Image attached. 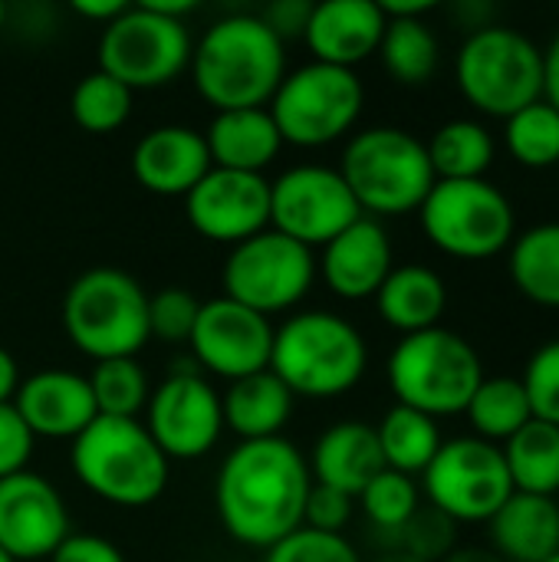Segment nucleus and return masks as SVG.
Returning a JSON list of instances; mask_svg holds the SVG:
<instances>
[{
  "label": "nucleus",
  "instance_id": "1",
  "mask_svg": "<svg viewBox=\"0 0 559 562\" xmlns=\"http://www.w3.org/2000/svg\"><path fill=\"white\" fill-rule=\"evenodd\" d=\"M310 464L287 438L241 441L214 481V507L231 540L270 550L303 527Z\"/></svg>",
  "mask_w": 559,
  "mask_h": 562
},
{
  "label": "nucleus",
  "instance_id": "2",
  "mask_svg": "<svg viewBox=\"0 0 559 562\" xmlns=\"http://www.w3.org/2000/svg\"><path fill=\"white\" fill-rule=\"evenodd\" d=\"M191 79L214 112L267 109L287 76V43L254 13L211 23L191 49Z\"/></svg>",
  "mask_w": 559,
  "mask_h": 562
},
{
  "label": "nucleus",
  "instance_id": "3",
  "mask_svg": "<svg viewBox=\"0 0 559 562\" xmlns=\"http://www.w3.org/2000/svg\"><path fill=\"white\" fill-rule=\"evenodd\" d=\"M366 369L369 346L362 333L336 313H293L273 329L270 372L293 398H339L362 382Z\"/></svg>",
  "mask_w": 559,
  "mask_h": 562
},
{
  "label": "nucleus",
  "instance_id": "4",
  "mask_svg": "<svg viewBox=\"0 0 559 562\" xmlns=\"http://www.w3.org/2000/svg\"><path fill=\"white\" fill-rule=\"evenodd\" d=\"M76 481L112 507H152L168 487V458L138 418H96L69 448Z\"/></svg>",
  "mask_w": 559,
  "mask_h": 562
},
{
  "label": "nucleus",
  "instance_id": "5",
  "mask_svg": "<svg viewBox=\"0 0 559 562\" xmlns=\"http://www.w3.org/2000/svg\"><path fill=\"white\" fill-rule=\"evenodd\" d=\"M339 175L366 217H402L425 204L435 188L428 148L405 128L376 125L346 142Z\"/></svg>",
  "mask_w": 559,
  "mask_h": 562
},
{
  "label": "nucleus",
  "instance_id": "6",
  "mask_svg": "<svg viewBox=\"0 0 559 562\" xmlns=\"http://www.w3.org/2000/svg\"><path fill=\"white\" fill-rule=\"evenodd\" d=\"M63 329L69 342L92 362L135 359L152 339L148 293L125 270L92 267L66 290Z\"/></svg>",
  "mask_w": 559,
  "mask_h": 562
},
{
  "label": "nucleus",
  "instance_id": "7",
  "mask_svg": "<svg viewBox=\"0 0 559 562\" xmlns=\"http://www.w3.org/2000/svg\"><path fill=\"white\" fill-rule=\"evenodd\" d=\"M385 375L395 405L415 408L438 422L448 415H465L468 402L484 382V366L465 336L435 326L402 336L389 356Z\"/></svg>",
  "mask_w": 559,
  "mask_h": 562
},
{
  "label": "nucleus",
  "instance_id": "8",
  "mask_svg": "<svg viewBox=\"0 0 559 562\" xmlns=\"http://www.w3.org/2000/svg\"><path fill=\"white\" fill-rule=\"evenodd\" d=\"M461 95L491 119H511L544 99V49L511 26H474L455 59Z\"/></svg>",
  "mask_w": 559,
  "mask_h": 562
},
{
  "label": "nucleus",
  "instance_id": "9",
  "mask_svg": "<svg viewBox=\"0 0 559 562\" xmlns=\"http://www.w3.org/2000/svg\"><path fill=\"white\" fill-rule=\"evenodd\" d=\"M366 89L356 69L303 63L283 76L267 112L283 138L297 148H323L343 138L362 115Z\"/></svg>",
  "mask_w": 559,
  "mask_h": 562
},
{
  "label": "nucleus",
  "instance_id": "10",
  "mask_svg": "<svg viewBox=\"0 0 559 562\" xmlns=\"http://www.w3.org/2000/svg\"><path fill=\"white\" fill-rule=\"evenodd\" d=\"M418 217L432 247L455 260H491L517 237L514 204L488 178L435 181Z\"/></svg>",
  "mask_w": 559,
  "mask_h": 562
},
{
  "label": "nucleus",
  "instance_id": "11",
  "mask_svg": "<svg viewBox=\"0 0 559 562\" xmlns=\"http://www.w3.org/2000/svg\"><path fill=\"white\" fill-rule=\"evenodd\" d=\"M191 33L185 20H168L145 3H128L99 36V69L135 89L175 82L191 63Z\"/></svg>",
  "mask_w": 559,
  "mask_h": 562
},
{
  "label": "nucleus",
  "instance_id": "12",
  "mask_svg": "<svg viewBox=\"0 0 559 562\" xmlns=\"http://www.w3.org/2000/svg\"><path fill=\"white\" fill-rule=\"evenodd\" d=\"M221 280L227 300L270 319L306 300L316 283V257L310 247L267 227L231 247Z\"/></svg>",
  "mask_w": 559,
  "mask_h": 562
},
{
  "label": "nucleus",
  "instance_id": "13",
  "mask_svg": "<svg viewBox=\"0 0 559 562\" xmlns=\"http://www.w3.org/2000/svg\"><path fill=\"white\" fill-rule=\"evenodd\" d=\"M428 507L455 524H488L514 494L504 454L481 438H451L422 474Z\"/></svg>",
  "mask_w": 559,
  "mask_h": 562
},
{
  "label": "nucleus",
  "instance_id": "14",
  "mask_svg": "<svg viewBox=\"0 0 559 562\" xmlns=\"http://www.w3.org/2000/svg\"><path fill=\"white\" fill-rule=\"evenodd\" d=\"M362 217L339 168L293 165L270 181V227L303 247H326Z\"/></svg>",
  "mask_w": 559,
  "mask_h": 562
},
{
  "label": "nucleus",
  "instance_id": "15",
  "mask_svg": "<svg viewBox=\"0 0 559 562\" xmlns=\"http://www.w3.org/2000/svg\"><path fill=\"white\" fill-rule=\"evenodd\" d=\"M142 425L168 461H198L224 431L221 395L201 372H171L152 389Z\"/></svg>",
  "mask_w": 559,
  "mask_h": 562
},
{
  "label": "nucleus",
  "instance_id": "16",
  "mask_svg": "<svg viewBox=\"0 0 559 562\" xmlns=\"http://www.w3.org/2000/svg\"><path fill=\"white\" fill-rule=\"evenodd\" d=\"M188 346L198 366L211 375L237 382L270 369L273 323L227 296H217L201 303Z\"/></svg>",
  "mask_w": 559,
  "mask_h": 562
},
{
  "label": "nucleus",
  "instance_id": "17",
  "mask_svg": "<svg viewBox=\"0 0 559 562\" xmlns=\"http://www.w3.org/2000/svg\"><path fill=\"white\" fill-rule=\"evenodd\" d=\"M185 211L201 237L237 247L270 227V181L264 175L211 168L188 191Z\"/></svg>",
  "mask_w": 559,
  "mask_h": 562
},
{
  "label": "nucleus",
  "instance_id": "18",
  "mask_svg": "<svg viewBox=\"0 0 559 562\" xmlns=\"http://www.w3.org/2000/svg\"><path fill=\"white\" fill-rule=\"evenodd\" d=\"M63 494L33 471L0 481V550L16 562L49 560L69 537Z\"/></svg>",
  "mask_w": 559,
  "mask_h": 562
},
{
  "label": "nucleus",
  "instance_id": "19",
  "mask_svg": "<svg viewBox=\"0 0 559 562\" xmlns=\"http://www.w3.org/2000/svg\"><path fill=\"white\" fill-rule=\"evenodd\" d=\"M392 267L395 257H392L389 231L382 227V221L362 214L356 224H349L323 247L316 273L323 277L333 296L359 303V300H376Z\"/></svg>",
  "mask_w": 559,
  "mask_h": 562
},
{
  "label": "nucleus",
  "instance_id": "20",
  "mask_svg": "<svg viewBox=\"0 0 559 562\" xmlns=\"http://www.w3.org/2000/svg\"><path fill=\"white\" fill-rule=\"evenodd\" d=\"M13 408L33 438L56 441H76L99 418L89 379L69 369H40L23 379Z\"/></svg>",
  "mask_w": 559,
  "mask_h": 562
},
{
  "label": "nucleus",
  "instance_id": "21",
  "mask_svg": "<svg viewBox=\"0 0 559 562\" xmlns=\"http://www.w3.org/2000/svg\"><path fill=\"white\" fill-rule=\"evenodd\" d=\"M211 168L204 135L188 125H158L145 132L132 151L135 181L161 198H188Z\"/></svg>",
  "mask_w": 559,
  "mask_h": 562
},
{
  "label": "nucleus",
  "instance_id": "22",
  "mask_svg": "<svg viewBox=\"0 0 559 562\" xmlns=\"http://www.w3.org/2000/svg\"><path fill=\"white\" fill-rule=\"evenodd\" d=\"M385 33V13L376 0H323L313 3L303 43L316 63L356 69L379 53Z\"/></svg>",
  "mask_w": 559,
  "mask_h": 562
},
{
  "label": "nucleus",
  "instance_id": "23",
  "mask_svg": "<svg viewBox=\"0 0 559 562\" xmlns=\"http://www.w3.org/2000/svg\"><path fill=\"white\" fill-rule=\"evenodd\" d=\"M310 477L313 484L333 487L349 494L353 501L366 491V484L385 471L376 428L366 422H339L326 428L310 454Z\"/></svg>",
  "mask_w": 559,
  "mask_h": 562
},
{
  "label": "nucleus",
  "instance_id": "24",
  "mask_svg": "<svg viewBox=\"0 0 559 562\" xmlns=\"http://www.w3.org/2000/svg\"><path fill=\"white\" fill-rule=\"evenodd\" d=\"M488 524L494 553L504 562H547L559 553V504L554 497L514 491Z\"/></svg>",
  "mask_w": 559,
  "mask_h": 562
},
{
  "label": "nucleus",
  "instance_id": "25",
  "mask_svg": "<svg viewBox=\"0 0 559 562\" xmlns=\"http://www.w3.org/2000/svg\"><path fill=\"white\" fill-rule=\"evenodd\" d=\"M214 168L264 175V168L280 155L283 138L267 109H231L214 112L211 125L201 132Z\"/></svg>",
  "mask_w": 559,
  "mask_h": 562
},
{
  "label": "nucleus",
  "instance_id": "26",
  "mask_svg": "<svg viewBox=\"0 0 559 562\" xmlns=\"http://www.w3.org/2000/svg\"><path fill=\"white\" fill-rule=\"evenodd\" d=\"M376 310L385 326L399 329L402 336H415L441 326V316L448 310V286L432 267L402 263L392 267L385 283L379 286Z\"/></svg>",
  "mask_w": 559,
  "mask_h": 562
},
{
  "label": "nucleus",
  "instance_id": "27",
  "mask_svg": "<svg viewBox=\"0 0 559 562\" xmlns=\"http://www.w3.org/2000/svg\"><path fill=\"white\" fill-rule=\"evenodd\" d=\"M293 392L270 372H257L247 379H237L221 395L224 428L234 431L241 441H267L280 438L293 415Z\"/></svg>",
  "mask_w": 559,
  "mask_h": 562
},
{
  "label": "nucleus",
  "instance_id": "28",
  "mask_svg": "<svg viewBox=\"0 0 559 562\" xmlns=\"http://www.w3.org/2000/svg\"><path fill=\"white\" fill-rule=\"evenodd\" d=\"M511 484L517 494L557 497L559 494V428L547 422L524 425L501 445Z\"/></svg>",
  "mask_w": 559,
  "mask_h": 562
},
{
  "label": "nucleus",
  "instance_id": "29",
  "mask_svg": "<svg viewBox=\"0 0 559 562\" xmlns=\"http://www.w3.org/2000/svg\"><path fill=\"white\" fill-rule=\"evenodd\" d=\"M428 161L438 181H474L494 165L497 145L488 125L474 119H451L428 138Z\"/></svg>",
  "mask_w": 559,
  "mask_h": 562
},
{
  "label": "nucleus",
  "instance_id": "30",
  "mask_svg": "<svg viewBox=\"0 0 559 562\" xmlns=\"http://www.w3.org/2000/svg\"><path fill=\"white\" fill-rule=\"evenodd\" d=\"M376 438L385 468L405 477L425 474V468L435 461L438 448L445 445L438 422L405 405H392L382 415V422L376 425Z\"/></svg>",
  "mask_w": 559,
  "mask_h": 562
},
{
  "label": "nucleus",
  "instance_id": "31",
  "mask_svg": "<svg viewBox=\"0 0 559 562\" xmlns=\"http://www.w3.org/2000/svg\"><path fill=\"white\" fill-rule=\"evenodd\" d=\"M511 280L537 306L559 310V221L537 224L511 244Z\"/></svg>",
  "mask_w": 559,
  "mask_h": 562
},
{
  "label": "nucleus",
  "instance_id": "32",
  "mask_svg": "<svg viewBox=\"0 0 559 562\" xmlns=\"http://www.w3.org/2000/svg\"><path fill=\"white\" fill-rule=\"evenodd\" d=\"M471 428H474V438L481 441H491V445H504L507 438H514L524 425L534 422V412H530V398L521 385V379H511V375H494V379H484L474 392V398L468 402L465 408Z\"/></svg>",
  "mask_w": 559,
  "mask_h": 562
},
{
  "label": "nucleus",
  "instance_id": "33",
  "mask_svg": "<svg viewBox=\"0 0 559 562\" xmlns=\"http://www.w3.org/2000/svg\"><path fill=\"white\" fill-rule=\"evenodd\" d=\"M385 72L402 86H422L435 76L441 46L425 20H385L379 43Z\"/></svg>",
  "mask_w": 559,
  "mask_h": 562
},
{
  "label": "nucleus",
  "instance_id": "34",
  "mask_svg": "<svg viewBox=\"0 0 559 562\" xmlns=\"http://www.w3.org/2000/svg\"><path fill=\"white\" fill-rule=\"evenodd\" d=\"M69 112L72 122L92 135H109L119 132L128 115H132V89L122 86L119 79H112L109 72L96 69L86 72L69 95Z\"/></svg>",
  "mask_w": 559,
  "mask_h": 562
},
{
  "label": "nucleus",
  "instance_id": "35",
  "mask_svg": "<svg viewBox=\"0 0 559 562\" xmlns=\"http://www.w3.org/2000/svg\"><path fill=\"white\" fill-rule=\"evenodd\" d=\"M89 389L96 398V412L102 418H138V412H145L152 385L145 369L135 359H109V362H96Z\"/></svg>",
  "mask_w": 559,
  "mask_h": 562
},
{
  "label": "nucleus",
  "instance_id": "36",
  "mask_svg": "<svg viewBox=\"0 0 559 562\" xmlns=\"http://www.w3.org/2000/svg\"><path fill=\"white\" fill-rule=\"evenodd\" d=\"M504 145L524 168H550L559 161V112L547 102H534L504 122Z\"/></svg>",
  "mask_w": 559,
  "mask_h": 562
},
{
  "label": "nucleus",
  "instance_id": "37",
  "mask_svg": "<svg viewBox=\"0 0 559 562\" xmlns=\"http://www.w3.org/2000/svg\"><path fill=\"white\" fill-rule=\"evenodd\" d=\"M356 501H359L362 514L369 517V524L376 530L395 537L415 517V510L422 507V491H418L415 477H405V474L385 468L382 474H376L366 484V491Z\"/></svg>",
  "mask_w": 559,
  "mask_h": 562
},
{
  "label": "nucleus",
  "instance_id": "38",
  "mask_svg": "<svg viewBox=\"0 0 559 562\" xmlns=\"http://www.w3.org/2000/svg\"><path fill=\"white\" fill-rule=\"evenodd\" d=\"M455 547V520L435 507H418L415 517L395 533V550L422 562H441Z\"/></svg>",
  "mask_w": 559,
  "mask_h": 562
},
{
  "label": "nucleus",
  "instance_id": "39",
  "mask_svg": "<svg viewBox=\"0 0 559 562\" xmlns=\"http://www.w3.org/2000/svg\"><path fill=\"white\" fill-rule=\"evenodd\" d=\"M264 562H362V557L343 533L297 527L290 537H283L267 550Z\"/></svg>",
  "mask_w": 559,
  "mask_h": 562
},
{
  "label": "nucleus",
  "instance_id": "40",
  "mask_svg": "<svg viewBox=\"0 0 559 562\" xmlns=\"http://www.w3.org/2000/svg\"><path fill=\"white\" fill-rule=\"evenodd\" d=\"M521 385H524V392L530 398L534 418L559 428V339L540 346L530 356Z\"/></svg>",
  "mask_w": 559,
  "mask_h": 562
},
{
  "label": "nucleus",
  "instance_id": "41",
  "mask_svg": "<svg viewBox=\"0 0 559 562\" xmlns=\"http://www.w3.org/2000/svg\"><path fill=\"white\" fill-rule=\"evenodd\" d=\"M198 310H201V303L188 290L168 286V290L148 296V329H152V336H158L165 342H188L191 329L198 323Z\"/></svg>",
  "mask_w": 559,
  "mask_h": 562
},
{
  "label": "nucleus",
  "instance_id": "42",
  "mask_svg": "<svg viewBox=\"0 0 559 562\" xmlns=\"http://www.w3.org/2000/svg\"><path fill=\"white\" fill-rule=\"evenodd\" d=\"M33 448H36V438L16 415L13 402L0 405V481L23 474L33 458Z\"/></svg>",
  "mask_w": 559,
  "mask_h": 562
},
{
  "label": "nucleus",
  "instance_id": "43",
  "mask_svg": "<svg viewBox=\"0 0 559 562\" xmlns=\"http://www.w3.org/2000/svg\"><path fill=\"white\" fill-rule=\"evenodd\" d=\"M356 501L343 491L313 484L306 494V507H303V527L323 530V533H343L346 524L353 520Z\"/></svg>",
  "mask_w": 559,
  "mask_h": 562
},
{
  "label": "nucleus",
  "instance_id": "44",
  "mask_svg": "<svg viewBox=\"0 0 559 562\" xmlns=\"http://www.w3.org/2000/svg\"><path fill=\"white\" fill-rule=\"evenodd\" d=\"M49 562H125V553L105 540V537H96V533H69L56 553L49 557Z\"/></svg>",
  "mask_w": 559,
  "mask_h": 562
},
{
  "label": "nucleus",
  "instance_id": "45",
  "mask_svg": "<svg viewBox=\"0 0 559 562\" xmlns=\"http://www.w3.org/2000/svg\"><path fill=\"white\" fill-rule=\"evenodd\" d=\"M310 13H313V3L310 0H273L260 20L270 26V33L287 43V40H297L306 33V23H310Z\"/></svg>",
  "mask_w": 559,
  "mask_h": 562
},
{
  "label": "nucleus",
  "instance_id": "46",
  "mask_svg": "<svg viewBox=\"0 0 559 562\" xmlns=\"http://www.w3.org/2000/svg\"><path fill=\"white\" fill-rule=\"evenodd\" d=\"M128 3L122 0H72V10L82 16V20H96V23H112Z\"/></svg>",
  "mask_w": 559,
  "mask_h": 562
},
{
  "label": "nucleus",
  "instance_id": "47",
  "mask_svg": "<svg viewBox=\"0 0 559 562\" xmlns=\"http://www.w3.org/2000/svg\"><path fill=\"white\" fill-rule=\"evenodd\" d=\"M432 7H435L432 0H382L379 3L385 20H425Z\"/></svg>",
  "mask_w": 559,
  "mask_h": 562
},
{
  "label": "nucleus",
  "instance_id": "48",
  "mask_svg": "<svg viewBox=\"0 0 559 562\" xmlns=\"http://www.w3.org/2000/svg\"><path fill=\"white\" fill-rule=\"evenodd\" d=\"M544 99L559 112V36L544 53Z\"/></svg>",
  "mask_w": 559,
  "mask_h": 562
},
{
  "label": "nucleus",
  "instance_id": "49",
  "mask_svg": "<svg viewBox=\"0 0 559 562\" xmlns=\"http://www.w3.org/2000/svg\"><path fill=\"white\" fill-rule=\"evenodd\" d=\"M20 389V369L16 359L0 346V405H10Z\"/></svg>",
  "mask_w": 559,
  "mask_h": 562
},
{
  "label": "nucleus",
  "instance_id": "50",
  "mask_svg": "<svg viewBox=\"0 0 559 562\" xmlns=\"http://www.w3.org/2000/svg\"><path fill=\"white\" fill-rule=\"evenodd\" d=\"M148 10H155V13H161V16H168V20H185L198 3L194 0H142Z\"/></svg>",
  "mask_w": 559,
  "mask_h": 562
},
{
  "label": "nucleus",
  "instance_id": "51",
  "mask_svg": "<svg viewBox=\"0 0 559 562\" xmlns=\"http://www.w3.org/2000/svg\"><path fill=\"white\" fill-rule=\"evenodd\" d=\"M441 562H504L488 547H455Z\"/></svg>",
  "mask_w": 559,
  "mask_h": 562
},
{
  "label": "nucleus",
  "instance_id": "52",
  "mask_svg": "<svg viewBox=\"0 0 559 562\" xmlns=\"http://www.w3.org/2000/svg\"><path fill=\"white\" fill-rule=\"evenodd\" d=\"M372 562H422V560H415V557H409V553H402V550H389V553L376 557Z\"/></svg>",
  "mask_w": 559,
  "mask_h": 562
},
{
  "label": "nucleus",
  "instance_id": "53",
  "mask_svg": "<svg viewBox=\"0 0 559 562\" xmlns=\"http://www.w3.org/2000/svg\"><path fill=\"white\" fill-rule=\"evenodd\" d=\"M3 23H7V7L0 3V30H3Z\"/></svg>",
  "mask_w": 559,
  "mask_h": 562
},
{
  "label": "nucleus",
  "instance_id": "54",
  "mask_svg": "<svg viewBox=\"0 0 559 562\" xmlns=\"http://www.w3.org/2000/svg\"><path fill=\"white\" fill-rule=\"evenodd\" d=\"M0 562H16V560H13V557H7V553L0 550Z\"/></svg>",
  "mask_w": 559,
  "mask_h": 562
},
{
  "label": "nucleus",
  "instance_id": "55",
  "mask_svg": "<svg viewBox=\"0 0 559 562\" xmlns=\"http://www.w3.org/2000/svg\"><path fill=\"white\" fill-rule=\"evenodd\" d=\"M547 562H559V553H557V557H550V560H547Z\"/></svg>",
  "mask_w": 559,
  "mask_h": 562
}]
</instances>
